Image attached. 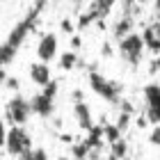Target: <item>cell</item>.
I'll list each match as a JSON object with an SVG mask.
<instances>
[{
	"instance_id": "1",
	"label": "cell",
	"mask_w": 160,
	"mask_h": 160,
	"mask_svg": "<svg viewBox=\"0 0 160 160\" xmlns=\"http://www.w3.org/2000/svg\"><path fill=\"white\" fill-rule=\"evenodd\" d=\"M43 9H46V2H37L34 7H30L25 16L21 18L18 23L12 28V30H9V34H7V39H5L7 46H12L14 50H18L21 46H23V41L28 39V34L34 30V23H37L39 14H41Z\"/></svg>"
},
{
	"instance_id": "2",
	"label": "cell",
	"mask_w": 160,
	"mask_h": 160,
	"mask_svg": "<svg viewBox=\"0 0 160 160\" xmlns=\"http://www.w3.org/2000/svg\"><path fill=\"white\" fill-rule=\"evenodd\" d=\"M89 87H92V92L96 94V96H101L103 101H108V103H112V105H119V101H121V85L119 82L108 80L103 73H98V71H89Z\"/></svg>"
},
{
	"instance_id": "3",
	"label": "cell",
	"mask_w": 160,
	"mask_h": 160,
	"mask_svg": "<svg viewBox=\"0 0 160 160\" xmlns=\"http://www.w3.org/2000/svg\"><path fill=\"white\" fill-rule=\"evenodd\" d=\"M5 149H7V153L14 156V158L25 156L28 151L32 149L30 133H28L23 126H12L9 130H7V135H5Z\"/></svg>"
},
{
	"instance_id": "4",
	"label": "cell",
	"mask_w": 160,
	"mask_h": 160,
	"mask_svg": "<svg viewBox=\"0 0 160 160\" xmlns=\"http://www.w3.org/2000/svg\"><path fill=\"white\" fill-rule=\"evenodd\" d=\"M112 2L110 0H96V2H89L87 5V12H82L78 16V30H85V28H89L92 23H98L103 25V21H105V16L112 12Z\"/></svg>"
},
{
	"instance_id": "5",
	"label": "cell",
	"mask_w": 160,
	"mask_h": 160,
	"mask_svg": "<svg viewBox=\"0 0 160 160\" xmlns=\"http://www.w3.org/2000/svg\"><path fill=\"white\" fill-rule=\"evenodd\" d=\"M119 53L121 57L126 60L130 67H137L142 60H144V43H142V37L135 32H130L128 37H123L119 41Z\"/></svg>"
},
{
	"instance_id": "6",
	"label": "cell",
	"mask_w": 160,
	"mask_h": 160,
	"mask_svg": "<svg viewBox=\"0 0 160 160\" xmlns=\"http://www.w3.org/2000/svg\"><path fill=\"white\" fill-rule=\"evenodd\" d=\"M5 110H7V119L12 121V126H23V123L30 119V114H32L28 98H23L21 94H16V96H12L7 101Z\"/></svg>"
},
{
	"instance_id": "7",
	"label": "cell",
	"mask_w": 160,
	"mask_h": 160,
	"mask_svg": "<svg viewBox=\"0 0 160 160\" xmlns=\"http://www.w3.org/2000/svg\"><path fill=\"white\" fill-rule=\"evenodd\" d=\"M37 57L41 64H48L57 57V37L53 32H46L37 43Z\"/></svg>"
},
{
	"instance_id": "8",
	"label": "cell",
	"mask_w": 160,
	"mask_h": 160,
	"mask_svg": "<svg viewBox=\"0 0 160 160\" xmlns=\"http://www.w3.org/2000/svg\"><path fill=\"white\" fill-rule=\"evenodd\" d=\"M30 103V112H34V114H39V117H53V112H55V103H53V98H46L43 94L39 92V94H34V96L28 101Z\"/></svg>"
},
{
	"instance_id": "9",
	"label": "cell",
	"mask_w": 160,
	"mask_h": 160,
	"mask_svg": "<svg viewBox=\"0 0 160 160\" xmlns=\"http://www.w3.org/2000/svg\"><path fill=\"white\" fill-rule=\"evenodd\" d=\"M73 114H76L78 126L82 130H87V133L96 126V123H94V117H92V110H89V105H87L85 101H82V103H73Z\"/></svg>"
},
{
	"instance_id": "10",
	"label": "cell",
	"mask_w": 160,
	"mask_h": 160,
	"mask_svg": "<svg viewBox=\"0 0 160 160\" xmlns=\"http://www.w3.org/2000/svg\"><path fill=\"white\" fill-rule=\"evenodd\" d=\"M140 37H142L144 48H149L153 55H158V50H160V34H158V23H156V21L144 28V32L140 34Z\"/></svg>"
},
{
	"instance_id": "11",
	"label": "cell",
	"mask_w": 160,
	"mask_h": 160,
	"mask_svg": "<svg viewBox=\"0 0 160 160\" xmlns=\"http://www.w3.org/2000/svg\"><path fill=\"white\" fill-rule=\"evenodd\" d=\"M30 78H32V82L39 85V87L48 85L50 80H53V78H50V67H48V64H41V62H34L30 67Z\"/></svg>"
},
{
	"instance_id": "12",
	"label": "cell",
	"mask_w": 160,
	"mask_h": 160,
	"mask_svg": "<svg viewBox=\"0 0 160 160\" xmlns=\"http://www.w3.org/2000/svg\"><path fill=\"white\" fill-rule=\"evenodd\" d=\"M144 101H147V108L151 110H158L160 108V87L158 82H151L144 87Z\"/></svg>"
},
{
	"instance_id": "13",
	"label": "cell",
	"mask_w": 160,
	"mask_h": 160,
	"mask_svg": "<svg viewBox=\"0 0 160 160\" xmlns=\"http://www.w3.org/2000/svg\"><path fill=\"white\" fill-rule=\"evenodd\" d=\"M126 156H128V144L123 137L110 144V158L112 160H126Z\"/></svg>"
},
{
	"instance_id": "14",
	"label": "cell",
	"mask_w": 160,
	"mask_h": 160,
	"mask_svg": "<svg viewBox=\"0 0 160 160\" xmlns=\"http://www.w3.org/2000/svg\"><path fill=\"white\" fill-rule=\"evenodd\" d=\"M76 67H78V53L67 50V53L60 55V69H62V71H73Z\"/></svg>"
},
{
	"instance_id": "15",
	"label": "cell",
	"mask_w": 160,
	"mask_h": 160,
	"mask_svg": "<svg viewBox=\"0 0 160 160\" xmlns=\"http://www.w3.org/2000/svg\"><path fill=\"white\" fill-rule=\"evenodd\" d=\"M16 53H18V50H14L12 46H7V43L2 41V43H0V67H7V64H12L14 60H16Z\"/></svg>"
},
{
	"instance_id": "16",
	"label": "cell",
	"mask_w": 160,
	"mask_h": 160,
	"mask_svg": "<svg viewBox=\"0 0 160 160\" xmlns=\"http://www.w3.org/2000/svg\"><path fill=\"white\" fill-rule=\"evenodd\" d=\"M101 133H103V142H108V144L121 140V133L117 130L114 123H103V126H101Z\"/></svg>"
},
{
	"instance_id": "17",
	"label": "cell",
	"mask_w": 160,
	"mask_h": 160,
	"mask_svg": "<svg viewBox=\"0 0 160 160\" xmlns=\"http://www.w3.org/2000/svg\"><path fill=\"white\" fill-rule=\"evenodd\" d=\"M21 160H48V151L41 149V147H37V149L32 147L25 156H21Z\"/></svg>"
},
{
	"instance_id": "18",
	"label": "cell",
	"mask_w": 160,
	"mask_h": 160,
	"mask_svg": "<svg viewBox=\"0 0 160 160\" xmlns=\"http://www.w3.org/2000/svg\"><path fill=\"white\" fill-rule=\"evenodd\" d=\"M71 156H73L76 160H87V156H89V149L85 147V142H78L71 147Z\"/></svg>"
},
{
	"instance_id": "19",
	"label": "cell",
	"mask_w": 160,
	"mask_h": 160,
	"mask_svg": "<svg viewBox=\"0 0 160 160\" xmlns=\"http://www.w3.org/2000/svg\"><path fill=\"white\" fill-rule=\"evenodd\" d=\"M57 87H60V82H57V80H50L48 85H43L41 94H43L46 98H55V94H57Z\"/></svg>"
},
{
	"instance_id": "20",
	"label": "cell",
	"mask_w": 160,
	"mask_h": 160,
	"mask_svg": "<svg viewBox=\"0 0 160 160\" xmlns=\"http://www.w3.org/2000/svg\"><path fill=\"white\" fill-rule=\"evenodd\" d=\"M144 119L149 121V126H158V119H160V114H158V110H151V108H144Z\"/></svg>"
},
{
	"instance_id": "21",
	"label": "cell",
	"mask_w": 160,
	"mask_h": 160,
	"mask_svg": "<svg viewBox=\"0 0 160 160\" xmlns=\"http://www.w3.org/2000/svg\"><path fill=\"white\" fill-rule=\"evenodd\" d=\"M114 126H117V130H119V133H123V130H126V128L130 126V114H126V112H121V114H119V119H117V123H114Z\"/></svg>"
},
{
	"instance_id": "22",
	"label": "cell",
	"mask_w": 160,
	"mask_h": 160,
	"mask_svg": "<svg viewBox=\"0 0 160 160\" xmlns=\"http://www.w3.org/2000/svg\"><path fill=\"white\" fill-rule=\"evenodd\" d=\"M62 32H67V34H73L76 32V25L71 23V18H64L62 21Z\"/></svg>"
},
{
	"instance_id": "23",
	"label": "cell",
	"mask_w": 160,
	"mask_h": 160,
	"mask_svg": "<svg viewBox=\"0 0 160 160\" xmlns=\"http://www.w3.org/2000/svg\"><path fill=\"white\" fill-rule=\"evenodd\" d=\"M149 142L153 144V147H158V142H160V130H158V126H153V130H151V135H149Z\"/></svg>"
},
{
	"instance_id": "24",
	"label": "cell",
	"mask_w": 160,
	"mask_h": 160,
	"mask_svg": "<svg viewBox=\"0 0 160 160\" xmlns=\"http://www.w3.org/2000/svg\"><path fill=\"white\" fill-rule=\"evenodd\" d=\"M71 101H73V103H82V101H85L82 89H73V92H71Z\"/></svg>"
},
{
	"instance_id": "25",
	"label": "cell",
	"mask_w": 160,
	"mask_h": 160,
	"mask_svg": "<svg viewBox=\"0 0 160 160\" xmlns=\"http://www.w3.org/2000/svg\"><path fill=\"white\" fill-rule=\"evenodd\" d=\"M5 85L9 87V89H14V92H16L18 87H21V80H18V78H7V80H5Z\"/></svg>"
},
{
	"instance_id": "26",
	"label": "cell",
	"mask_w": 160,
	"mask_h": 160,
	"mask_svg": "<svg viewBox=\"0 0 160 160\" xmlns=\"http://www.w3.org/2000/svg\"><path fill=\"white\" fill-rule=\"evenodd\" d=\"M71 46H73V53H76V50L82 46V39H80L78 34H71Z\"/></svg>"
},
{
	"instance_id": "27",
	"label": "cell",
	"mask_w": 160,
	"mask_h": 160,
	"mask_svg": "<svg viewBox=\"0 0 160 160\" xmlns=\"http://www.w3.org/2000/svg\"><path fill=\"white\" fill-rule=\"evenodd\" d=\"M5 135H7V128H5L2 117H0V147H5Z\"/></svg>"
},
{
	"instance_id": "28",
	"label": "cell",
	"mask_w": 160,
	"mask_h": 160,
	"mask_svg": "<svg viewBox=\"0 0 160 160\" xmlns=\"http://www.w3.org/2000/svg\"><path fill=\"white\" fill-rule=\"evenodd\" d=\"M101 55H103V57H110V55H112V46H110L108 41L101 46Z\"/></svg>"
},
{
	"instance_id": "29",
	"label": "cell",
	"mask_w": 160,
	"mask_h": 160,
	"mask_svg": "<svg viewBox=\"0 0 160 160\" xmlns=\"http://www.w3.org/2000/svg\"><path fill=\"white\" fill-rule=\"evenodd\" d=\"M149 126V121L144 119V114H140V117H137V128H147Z\"/></svg>"
},
{
	"instance_id": "30",
	"label": "cell",
	"mask_w": 160,
	"mask_h": 160,
	"mask_svg": "<svg viewBox=\"0 0 160 160\" xmlns=\"http://www.w3.org/2000/svg\"><path fill=\"white\" fill-rule=\"evenodd\" d=\"M149 73H151V76H156V73H158V57H156L153 62H151V71H149Z\"/></svg>"
},
{
	"instance_id": "31",
	"label": "cell",
	"mask_w": 160,
	"mask_h": 160,
	"mask_svg": "<svg viewBox=\"0 0 160 160\" xmlns=\"http://www.w3.org/2000/svg\"><path fill=\"white\" fill-rule=\"evenodd\" d=\"M5 80H7V71L0 67V85H5Z\"/></svg>"
}]
</instances>
